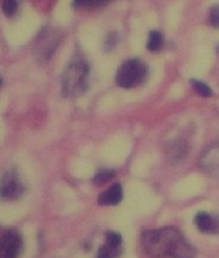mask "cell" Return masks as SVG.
Returning a JSON list of instances; mask_svg holds the SVG:
<instances>
[{
    "mask_svg": "<svg viewBox=\"0 0 219 258\" xmlns=\"http://www.w3.org/2000/svg\"><path fill=\"white\" fill-rule=\"evenodd\" d=\"M0 85H2V80H0Z\"/></svg>",
    "mask_w": 219,
    "mask_h": 258,
    "instance_id": "cell-18",
    "label": "cell"
},
{
    "mask_svg": "<svg viewBox=\"0 0 219 258\" xmlns=\"http://www.w3.org/2000/svg\"><path fill=\"white\" fill-rule=\"evenodd\" d=\"M123 200V188L119 183L112 184L111 187L106 188L105 191L101 192V196L98 197L99 205L103 207H111V205H117Z\"/></svg>",
    "mask_w": 219,
    "mask_h": 258,
    "instance_id": "cell-10",
    "label": "cell"
},
{
    "mask_svg": "<svg viewBox=\"0 0 219 258\" xmlns=\"http://www.w3.org/2000/svg\"><path fill=\"white\" fill-rule=\"evenodd\" d=\"M24 187L15 172H7L0 180V197L5 200H17L22 196Z\"/></svg>",
    "mask_w": 219,
    "mask_h": 258,
    "instance_id": "cell-5",
    "label": "cell"
},
{
    "mask_svg": "<svg viewBox=\"0 0 219 258\" xmlns=\"http://www.w3.org/2000/svg\"><path fill=\"white\" fill-rule=\"evenodd\" d=\"M111 0H74V6L76 9H97L107 5Z\"/></svg>",
    "mask_w": 219,
    "mask_h": 258,
    "instance_id": "cell-13",
    "label": "cell"
},
{
    "mask_svg": "<svg viewBox=\"0 0 219 258\" xmlns=\"http://www.w3.org/2000/svg\"><path fill=\"white\" fill-rule=\"evenodd\" d=\"M195 223L197 230L203 234H219V216L210 215L205 212L197 213L195 217Z\"/></svg>",
    "mask_w": 219,
    "mask_h": 258,
    "instance_id": "cell-8",
    "label": "cell"
},
{
    "mask_svg": "<svg viewBox=\"0 0 219 258\" xmlns=\"http://www.w3.org/2000/svg\"><path fill=\"white\" fill-rule=\"evenodd\" d=\"M191 84L193 90H195L197 94H200L203 97H210V96H212V89H211L210 86H207L204 82H201V81L197 80H192Z\"/></svg>",
    "mask_w": 219,
    "mask_h": 258,
    "instance_id": "cell-15",
    "label": "cell"
},
{
    "mask_svg": "<svg viewBox=\"0 0 219 258\" xmlns=\"http://www.w3.org/2000/svg\"><path fill=\"white\" fill-rule=\"evenodd\" d=\"M187 155V145L182 141H174L168 148V156L172 161H180Z\"/></svg>",
    "mask_w": 219,
    "mask_h": 258,
    "instance_id": "cell-11",
    "label": "cell"
},
{
    "mask_svg": "<svg viewBox=\"0 0 219 258\" xmlns=\"http://www.w3.org/2000/svg\"><path fill=\"white\" fill-rule=\"evenodd\" d=\"M210 24L214 28H219V5L214 6L210 11Z\"/></svg>",
    "mask_w": 219,
    "mask_h": 258,
    "instance_id": "cell-17",
    "label": "cell"
},
{
    "mask_svg": "<svg viewBox=\"0 0 219 258\" xmlns=\"http://www.w3.org/2000/svg\"><path fill=\"white\" fill-rule=\"evenodd\" d=\"M142 246L146 253L154 258H193L196 254L193 246L173 227L146 231L142 236Z\"/></svg>",
    "mask_w": 219,
    "mask_h": 258,
    "instance_id": "cell-1",
    "label": "cell"
},
{
    "mask_svg": "<svg viewBox=\"0 0 219 258\" xmlns=\"http://www.w3.org/2000/svg\"><path fill=\"white\" fill-rule=\"evenodd\" d=\"M200 165L205 169L207 174L219 178V146L210 148L201 156Z\"/></svg>",
    "mask_w": 219,
    "mask_h": 258,
    "instance_id": "cell-9",
    "label": "cell"
},
{
    "mask_svg": "<svg viewBox=\"0 0 219 258\" xmlns=\"http://www.w3.org/2000/svg\"><path fill=\"white\" fill-rule=\"evenodd\" d=\"M0 6L2 10L7 17H11L17 13L18 9V0H0Z\"/></svg>",
    "mask_w": 219,
    "mask_h": 258,
    "instance_id": "cell-16",
    "label": "cell"
},
{
    "mask_svg": "<svg viewBox=\"0 0 219 258\" xmlns=\"http://www.w3.org/2000/svg\"><path fill=\"white\" fill-rule=\"evenodd\" d=\"M113 178H115V171H112V169H101L94 176V183L99 186V184H103L109 182V180H112Z\"/></svg>",
    "mask_w": 219,
    "mask_h": 258,
    "instance_id": "cell-14",
    "label": "cell"
},
{
    "mask_svg": "<svg viewBox=\"0 0 219 258\" xmlns=\"http://www.w3.org/2000/svg\"><path fill=\"white\" fill-rule=\"evenodd\" d=\"M147 77V66L142 60L131 59L123 63L116 75V82L119 86L132 89L143 84Z\"/></svg>",
    "mask_w": 219,
    "mask_h": 258,
    "instance_id": "cell-3",
    "label": "cell"
},
{
    "mask_svg": "<svg viewBox=\"0 0 219 258\" xmlns=\"http://www.w3.org/2000/svg\"><path fill=\"white\" fill-rule=\"evenodd\" d=\"M22 250V238L14 230L7 231L0 240V258H17Z\"/></svg>",
    "mask_w": 219,
    "mask_h": 258,
    "instance_id": "cell-4",
    "label": "cell"
},
{
    "mask_svg": "<svg viewBox=\"0 0 219 258\" xmlns=\"http://www.w3.org/2000/svg\"><path fill=\"white\" fill-rule=\"evenodd\" d=\"M163 47V36L158 30H153L149 34V41H147V48L151 52H158Z\"/></svg>",
    "mask_w": 219,
    "mask_h": 258,
    "instance_id": "cell-12",
    "label": "cell"
},
{
    "mask_svg": "<svg viewBox=\"0 0 219 258\" xmlns=\"http://www.w3.org/2000/svg\"><path fill=\"white\" fill-rule=\"evenodd\" d=\"M123 253V238L117 232H107L106 242L98 250L97 258H119Z\"/></svg>",
    "mask_w": 219,
    "mask_h": 258,
    "instance_id": "cell-6",
    "label": "cell"
},
{
    "mask_svg": "<svg viewBox=\"0 0 219 258\" xmlns=\"http://www.w3.org/2000/svg\"><path fill=\"white\" fill-rule=\"evenodd\" d=\"M59 36H57V32L55 30H52V32H44V37H40L37 44V56L38 59H41V60H48L51 55L55 52V48L59 44Z\"/></svg>",
    "mask_w": 219,
    "mask_h": 258,
    "instance_id": "cell-7",
    "label": "cell"
},
{
    "mask_svg": "<svg viewBox=\"0 0 219 258\" xmlns=\"http://www.w3.org/2000/svg\"><path fill=\"white\" fill-rule=\"evenodd\" d=\"M89 64L82 57L72 59L63 74V93L70 97H78L89 86Z\"/></svg>",
    "mask_w": 219,
    "mask_h": 258,
    "instance_id": "cell-2",
    "label": "cell"
},
{
    "mask_svg": "<svg viewBox=\"0 0 219 258\" xmlns=\"http://www.w3.org/2000/svg\"><path fill=\"white\" fill-rule=\"evenodd\" d=\"M218 52H219V48H218Z\"/></svg>",
    "mask_w": 219,
    "mask_h": 258,
    "instance_id": "cell-19",
    "label": "cell"
}]
</instances>
